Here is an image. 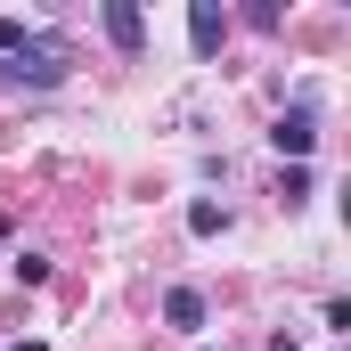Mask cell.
I'll use <instances>...</instances> for the list:
<instances>
[{"label": "cell", "instance_id": "1", "mask_svg": "<svg viewBox=\"0 0 351 351\" xmlns=\"http://www.w3.org/2000/svg\"><path fill=\"white\" fill-rule=\"evenodd\" d=\"M0 82H33V90L66 82V49H49V41H25L16 58H0Z\"/></svg>", "mask_w": 351, "mask_h": 351}, {"label": "cell", "instance_id": "2", "mask_svg": "<svg viewBox=\"0 0 351 351\" xmlns=\"http://www.w3.org/2000/svg\"><path fill=\"white\" fill-rule=\"evenodd\" d=\"M269 139H278V156H294V164H302V156L319 147V123H311V106H294V114H278V131H269Z\"/></svg>", "mask_w": 351, "mask_h": 351}, {"label": "cell", "instance_id": "3", "mask_svg": "<svg viewBox=\"0 0 351 351\" xmlns=\"http://www.w3.org/2000/svg\"><path fill=\"white\" fill-rule=\"evenodd\" d=\"M106 41H114V49H139V41H147V16H139L131 0H114V8H106Z\"/></svg>", "mask_w": 351, "mask_h": 351}, {"label": "cell", "instance_id": "4", "mask_svg": "<svg viewBox=\"0 0 351 351\" xmlns=\"http://www.w3.org/2000/svg\"><path fill=\"white\" fill-rule=\"evenodd\" d=\"M164 319H172L180 335H196V327H204V294H196V286H172V294H164Z\"/></svg>", "mask_w": 351, "mask_h": 351}, {"label": "cell", "instance_id": "5", "mask_svg": "<svg viewBox=\"0 0 351 351\" xmlns=\"http://www.w3.org/2000/svg\"><path fill=\"white\" fill-rule=\"evenodd\" d=\"M188 33H196V49H204V58H213V49H221V33H229V25H221V8H213V0H204V8H188Z\"/></svg>", "mask_w": 351, "mask_h": 351}, {"label": "cell", "instance_id": "6", "mask_svg": "<svg viewBox=\"0 0 351 351\" xmlns=\"http://www.w3.org/2000/svg\"><path fill=\"white\" fill-rule=\"evenodd\" d=\"M188 229H196V237H221V229H229V204L196 196V204H188Z\"/></svg>", "mask_w": 351, "mask_h": 351}, {"label": "cell", "instance_id": "7", "mask_svg": "<svg viewBox=\"0 0 351 351\" xmlns=\"http://www.w3.org/2000/svg\"><path fill=\"white\" fill-rule=\"evenodd\" d=\"M16 351H49V343H16Z\"/></svg>", "mask_w": 351, "mask_h": 351}]
</instances>
